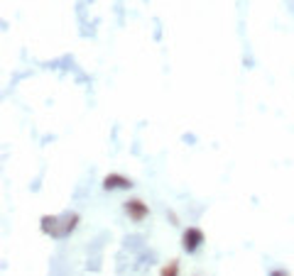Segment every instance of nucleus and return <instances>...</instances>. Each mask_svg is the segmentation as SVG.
Masks as SVG:
<instances>
[{"label": "nucleus", "instance_id": "obj_1", "mask_svg": "<svg viewBox=\"0 0 294 276\" xmlns=\"http://www.w3.org/2000/svg\"><path fill=\"white\" fill-rule=\"evenodd\" d=\"M204 239H206V235H204L201 227H187L184 235H182V247H184L187 254H194V252L201 249Z\"/></svg>", "mask_w": 294, "mask_h": 276}, {"label": "nucleus", "instance_id": "obj_2", "mask_svg": "<svg viewBox=\"0 0 294 276\" xmlns=\"http://www.w3.org/2000/svg\"><path fill=\"white\" fill-rule=\"evenodd\" d=\"M123 210L127 213V217L132 222H142L147 215H150V208H147V203L140 200V198H127L125 205H123Z\"/></svg>", "mask_w": 294, "mask_h": 276}, {"label": "nucleus", "instance_id": "obj_3", "mask_svg": "<svg viewBox=\"0 0 294 276\" xmlns=\"http://www.w3.org/2000/svg\"><path fill=\"white\" fill-rule=\"evenodd\" d=\"M103 188L105 191H127V188H132V181L123 174H108L103 178Z\"/></svg>", "mask_w": 294, "mask_h": 276}, {"label": "nucleus", "instance_id": "obj_4", "mask_svg": "<svg viewBox=\"0 0 294 276\" xmlns=\"http://www.w3.org/2000/svg\"><path fill=\"white\" fill-rule=\"evenodd\" d=\"M59 220H62V217H57V215H42V220H40L42 232H44V235H52V237H59Z\"/></svg>", "mask_w": 294, "mask_h": 276}, {"label": "nucleus", "instance_id": "obj_5", "mask_svg": "<svg viewBox=\"0 0 294 276\" xmlns=\"http://www.w3.org/2000/svg\"><path fill=\"white\" fill-rule=\"evenodd\" d=\"M79 213H69V217H62L59 220V237H66V235H71L74 232V227L79 225Z\"/></svg>", "mask_w": 294, "mask_h": 276}, {"label": "nucleus", "instance_id": "obj_6", "mask_svg": "<svg viewBox=\"0 0 294 276\" xmlns=\"http://www.w3.org/2000/svg\"><path fill=\"white\" fill-rule=\"evenodd\" d=\"M160 276H179V259H169L160 269Z\"/></svg>", "mask_w": 294, "mask_h": 276}, {"label": "nucleus", "instance_id": "obj_7", "mask_svg": "<svg viewBox=\"0 0 294 276\" xmlns=\"http://www.w3.org/2000/svg\"><path fill=\"white\" fill-rule=\"evenodd\" d=\"M270 276H289V271H284V269H272Z\"/></svg>", "mask_w": 294, "mask_h": 276}]
</instances>
